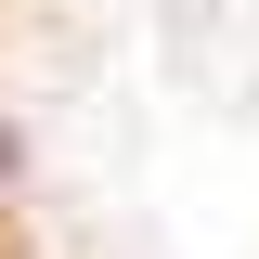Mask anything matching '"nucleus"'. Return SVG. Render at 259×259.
Returning <instances> with one entry per match:
<instances>
[{"mask_svg":"<svg viewBox=\"0 0 259 259\" xmlns=\"http://www.w3.org/2000/svg\"><path fill=\"white\" fill-rule=\"evenodd\" d=\"M0 259H259V0H0Z\"/></svg>","mask_w":259,"mask_h":259,"instance_id":"obj_1","label":"nucleus"}]
</instances>
